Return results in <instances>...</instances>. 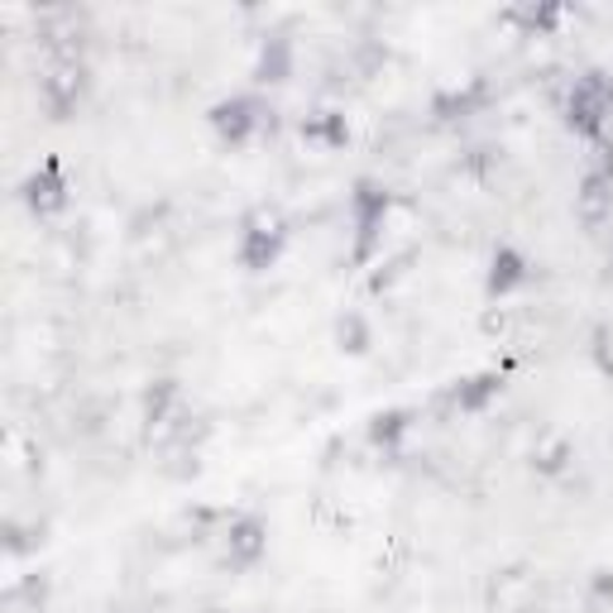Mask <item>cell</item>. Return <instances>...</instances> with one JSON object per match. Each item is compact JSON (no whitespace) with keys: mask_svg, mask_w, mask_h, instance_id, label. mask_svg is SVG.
Here are the masks:
<instances>
[{"mask_svg":"<svg viewBox=\"0 0 613 613\" xmlns=\"http://www.w3.org/2000/svg\"><path fill=\"white\" fill-rule=\"evenodd\" d=\"M279 245H283V216H279V212H269V206H259V212L250 216L245 250H240V259H245L250 269H264V264H273Z\"/></svg>","mask_w":613,"mask_h":613,"instance_id":"obj_1","label":"cell"},{"mask_svg":"<svg viewBox=\"0 0 613 613\" xmlns=\"http://www.w3.org/2000/svg\"><path fill=\"white\" fill-rule=\"evenodd\" d=\"M609 106H613V87L604 82V77H580L575 82V91H571V125H580L585 135H595L599 125H604V115H609Z\"/></svg>","mask_w":613,"mask_h":613,"instance_id":"obj_2","label":"cell"},{"mask_svg":"<svg viewBox=\"0 0 613 613\" xmlns=\"http://www.w3.org/2000/svg\"><path fill=\"white\" fill-rule=\"evenodd\" d=\"M613 206V168H604V173H595V178L585 182V196H580V216L585 221H599Z\"/></svg>","mask_w":613,"mask_h":613,"instance_id":"obj_3","label":"cell"},{"mask_svg":"<svg viewBox=\"0 0 613 613\" xmlns=\"http://www.w3.org/2000/svg\"><path fill=\"white\" fill-rule=\"evenodd\" d=\"M254 125V106L250 101H230V106H216V130L226 135V140H245Z\"/></svg>","mask_w":613,"mask_h":613,"instance_id":"obj_4","label":"cell"},{"mask_svg":"<svg viewBox=\"0 0 613 613\" xmlns=\"http://www.w3.org/2000/svg\"><path fill=\"white\" fill-rule=\"evenodd\" d=\"M264 551V527L259 523H240L235 532H230V557H235L240 565L254 561Z\"/></svg>","mask_w":613,"mask_h":613,"instance_id":"obj_5","label":"cell"},{"mask_svg":"<svg viewBox=\"0 0 613 613\" xmlns=\"http://www.w3.org/2000/svg\"><path fill=\"white\" fill-rule=\"evenodd\" d=\"M29 202L39 206V212H58V206H63V182H58V168H49L43 178H34Z\"/></svg>","mask_w":613,"mask_h":613,"instance_id":"obj_6","label":"cell"},{"mask_svg":"<svg viewBox=\"0 0 613 613\" xmlns=\"http://www.w3.org/2000/svg\"><path fill=\"white\" fill-rule=\"evenodd\" d=\"M518 279H523V259H518L513 250H503L499 259H494V273H489V293H508Z\"/></svg>","mask_w":613,"mask_h":613,"instance_id":"obj_7","label":"cell"},{"mask_svg":"<svg viewBox=\"0 0 613 613\" xmlns=\"http://www.w3.org/2000/svg\"><path fill=\"white\" fill-rule=\"evenodd\" d=\"M77 87H82V73H77V67H58V73L49 77V97H53V106H58V111H67V101L77 97Z\"/></svg>","mask_w":613,"mask_h":613,"instance_id":"obj_8","label":"cell"},{"mask_svg":"<svg viewBox=\"0 0 613 613\" xmlns=\"http://www.w3.org/2000/svg\"><path fill=\"white\" fill-rule=\"evenodd\" d=\"M283 67H288V53L283 43H273V53H264V82H283Z\"/></svg>","mask_w":613,"mask_h":613,"instance_id":"obj_9","label":"cell"}]
</instances>
